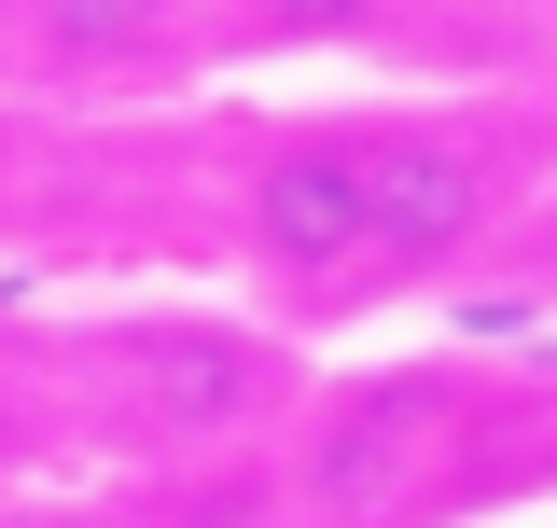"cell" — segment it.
I'll use <instances>...</instances> for the list:
<instances>
[{
    "label": "cell",
    "mask_w": 557,
    "mask_h": 528,
    "mask_svg": "<svg viewBox=\"0 0 557 528\" xmlns=\"http://www.w3.org/2000/svg\"><path fill=\"white\" fill-rule=\"evenodd\" d=\"M516 181H530V153H516V126L487 98H405V112H376V278H362V320L432 292V278H460L502 237Z\"/></svg>",
    "instance_id": "4"
},
{
    "label": "cell",
    "mask_w": 557,
    "mask_h": 528,
    "mask_svg": "<svg viewBox=\"0 0 557 528\" xmlns=\"http://www.w3.org/2000/svg\"><path fill=\"white\" fill-rule=\"evenodd\" d=\"M487 460V376L474 362H362L307 376V417L278 431L293 528H418L474 501L460 473Z\"/></svg>",
    "instance_id": "2"
},
{
    "label": "cell",
    "mask_w": 557,
    "mask_h": 528,
    "mask_svg": "<svg viewBox=\"0 0 557 528\" xmlns=\"http://www.w3.org/2000/svg\"><path fill=\"white\" fill-rule=\"evenodd\" d=\"M70 348V431L112 445L139 473H196V460H251L265 431L307 417L293 334L265 320H209V306H126V320L57 334Z\"/></svg>",
    "instance_id": "1"
},
{
    "label": "cell",
    "mask_w": 557,
    "mask_h": 528,
    "mask_svg": "<svg viewBox=\"0 0 557 528\" xmlns=\"http://www.w3.org/2000/svg\"><path fill=\"white\" fill-rule=\"evenodd\" d=\"M0 528H126V515L84 501V487H0Z\"/></svg>",
    "instance_id": "9"
},
{
    "label": "cell",
    "mask_w": 557,
    "mask_h": 528,
    "mask_svg": "<svg viewBox=\"0 0 557 528\" xmlns=\"http://www.w3.org/2000/svg\"><path fill=\"white\" fill-rule=\"evenodd\" d=\"M42 181H57L42 112H28V98H0V237H28V223H42Z\"/></svg>",
    "instance_id": "8"
},
{
    "label": "cell",
    "mask_w": 557,
    "mask_h": 528,
    "mask_svg": "<svg viewBox=\"0 0 557 528\" xmlns=\"http://www.w3.org/2000/svg\"><path fill=\"white\" fill-rule=\"evenodd\" d=\"M223 237L251 264L278 320H362L376 278V112H278L237 181H223Z\"/></svg>",
    "instance_id": "3"
},
{
    "label": "cell",
    "mask_w": 557,
    "mask_h": 528,
    "mask_svg": "<svg viewBox=\"0 0 557 528\" xmlns=\"http://www.w3.org/2000/svg\"><path fill=\"white\" fill-rule=\"evenodd\" d=\"M0 56L28 112H153L209 84L223 0H0Z\"/></svg>",
    "instance_id": "5"
},
{
    "label": "cell",
    "mask_w": 557,
    "mask_h": 528,
    "mask_svg": "<svg viewBox=\"0 0 557 528\" xmlns=\"http://www.w3.org/2000/svg\"><path fill=\"white\" fill-rule=\"evenodd\" d=\"M391 28L405 0H223V56H362Z\"/></svg>",
    "instance_id": "7"
},
{
    "label": "cell",
    "mask_w": 557,
    "mask_h": 528,
    "mask_svg": "<svg viewBox=\"0 0 557 528\" xmlns=\"http://www.w3.org/2000/svg\"><path fill=\"white\" fill-rule=\"evenodd\" d=\"M0 98H14V56H0Z\"/></svg>",
    "instance_id": "10"
},
{
    "label": "cell",
    "mask_w": 557,
    "mask_h": 528,
    "mask_svg": "<svg viewBox=\"0 0 557 528\" xmlns=\"http://www.w3.org/2000/svg\"><path fill=\"white\" fill-rule=\"evenodd\" d=\"M84 431H70V348L0 306V487H42Z\"/></svg>",
    "instance_id": "6"
}]
</instances>
